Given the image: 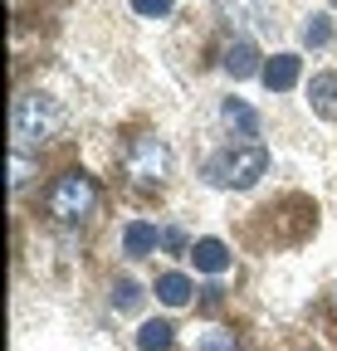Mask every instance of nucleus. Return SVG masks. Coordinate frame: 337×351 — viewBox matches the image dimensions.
Instances as JSON below:
<instances>
[{"mask_svg": "<svg viewBox=\"0 0 337 351\" xmlns=\"http://www.w3.org/2000/svg\"><path fill=\"white\" fill-rule=\"evenodd\" d=\"M191 293H196V288H191V278H186V274H176V269L156 278V302H166V307H186V302H191Z\"/></svg>", "mask_w": 337, "mask_h": 351, "instance_id": "9b49d317", "label": "nucleus"}, {"mask_svg": "<svg viewBox=\"0 0 337 351\" xmlns=\"http://www.w3.org/2000/svg\"><path fill=\"white\" fill-rule=\"evenodd\" d=\"M176 341V327L172 322H142V332H137V351H166V346H172Z\"/></svg>", "mask_w": 337, "mask_h": 351, "instance_id": "f8f14e48", "label": "nucleus"}, {"mask_svg": "<svg viewBox=\"0 0 337 351\" xmlns=\"http://www.w3.org/2000/svg\"><path fill=\"white\" fill-rule=\"evenodd\" d=\"M98 205V186H93V176H83V171H64L54 191H49V215L59 219V225H78V219H89Z\"/></svg>", "mask_w": 337, "mask_h": 351, "instance_id": "7ed1b4c3", "label": "nucleus"}, {"mask_svg": "<svg viewBox=\"0 0 337 351\" xmlns=\"http://www.w3.org/2000/svg\"><path fill=\"white\" fill-rule=\"evenodd\" d=\"M308 108L318 112V117H337V73H313V83H308Z\"/></svg>", "mask_w": 337, "mask_h": 351, "instance_id": "1a4fd4ad", "label": "nucleus"}, {"mask_svg": "<svg viewBox=\"0 0 337 351\" xmlns=\"http://www.w3.org/2000/svg\"><path fill=\"white\" fill-rule=\"evenodd\" d=\"M142 283L137 278H117L113 283V307H117V313H137V307H142Z\"/></svg>", "mask_w": 337, "mask_h": 351, "instance_id": "ddd939ff", "label": "nucleus"}, {"mask_svg": "<svg viewBox=\"0 0 337 351\" xmlns=\"http://www.w3.org/2000/svg\"><path fill=\"white\" fill-rule=\"evenodd\" d=\"M299 73H303V59H299V54H274L259 78H264L269 93H288V88L299 83Z\"/></svg>", "mask_w": 337, "mask_h": 351, "instance_id": "39448f33", "label": "nucleus"}, {"mask_svg": "<svg viewBox=\"0 0 337 351\" xmlns=\"http://www.w3.org/2000/svg\"><path fill=\"white\" fill-rule=\"evenodd\" d=\"M220 117H225V122L240 132L244 142H255V137H259V112L249 108V103H240V98H225V103H220Z\"/></svg>", "mask_w": 337, "mask_h": 351, "instance_id": "9d476101", "label": "nucleus"}, {"mask_svg": "<svg viewBox=\"0 0 337 351\" xmlns=\"http://www.w3.org/2000/svg\"><path fill=\"white\" fill-rule=\"evenodd\" d=\"M64 127V103L49 93H20L15 112H10V132H15V147H45L59 137Z\"/></svg>", "mask_w": 337, "mask_h": 351, "instance_id": "f03ea898", "label": "nucleus"}, {"mask_svg": "<svg viewBox=\"0 0 337 351\" xmlns=\"http://www.w3.org/2000/svg\"><path fill=\"white\" fill-rule=\"evenodd\" d=\"M264 171H269V147L264 142H230L220 152H210L205 166H200V176L216 191H249Z\"/></svg>", "mask_w": 337, "mask_h": 351, "instance_id": "f257e3e1", "label": "nucleus"}, {"mask_svg": "<svg viewBox=\"0 0 337 351\" xmlns=\"http://www.w3.org/2000/svg\"><path fill=\"white\" fill-rule=\"evenodd\" d=\"M172 5H176V0H132V10H137L142 20H166V15H172Z\"/></svg>", "mask_w": 337, "mask_h": 351, "instance_id": "dca6fc26", "label": "nucleus"}, {"mask_svg": "<svg viewBox=\"0 0 337 351\" xmlns=\"http://www.w3.org/2000/svg\"><path fill=\"white\" fill-rule=\"evenodd\" d=\"M156 244H161V230H156V225H147V219H132V225L122 230V254H132V258L156 254Z\"/></svg>", "mask_w": 337, "mask_h": 351, "instance_id": "0eeeda50", "label": "nucleus"}, {"mask_svg": "<svg viewBox=\"0 0 337 351\" xmlns=\"http://www.w3.org/2000/svg\"><path fill=\"white\" fill-rule=\"evenodd\" d=\"M161 244L172 249V254H191V239H186V230H181V225H172V230H161Z\"/></svg>", "mask_w": 337, "mask_h": 351, "instance_id": "f3484780", "label": "nucleus"}, {"mask_svg": "<svg viewBox=\"0 0 337 351\" xmlns=\"http://www.w3.org/2000/svg\"><path fill=\"white\" fill-rule=\"evenodd\" d=\"M25 181H30V161H25V152H15V156H10V186L20 191Z\"/></svg>", "mask_w": 337, "mask_h": 351, "instance_id": "a211bd4d", "label": "nucleus"}, {"mask_svg": "<svg viewBox=\"0 0 337 351\" xmlns=\"http://www.w3.org/2000/svg\"><path fill=\"white\" fill-rule=\"evenodd\" d=\"M196 351H240V341H235V332H225V327H210V332L196 337Z\"/></svg>", "mask_w": 337, "mask_h": 351, "instance_id": "2eb2a0df", "label": "nucleus"}, {"mask_svg": "<svg viewBox=\"0 0 337 351\" xmlns=\"http://www.w3.org/2000/svg\"><path fill=\"white\" fill-rule=\"evenodd\" d=\"M191 258H196L200 274H225L235 254L225 249V239H196V244H191Z\"/></svg>", "mask_w": 337, "mask_h": 351, "instance_id": "6e6552de", "label": "nucleus"}, {"mask_svg": "<svg viewBox=\"0 0 337 351\" xmlns=\"http://www.w3.org/2000/svg\"><path fill=\"white\" fill-rule=\"evenodd\" d=\"M303 44H308V49H323V44H332V15H308Z\"/></svg>", "mask_w": 337, "mask_h": 351, "instance_id": "4468645a", "label": "nucleus"}, {"mask_svg": "<svg viewBox=\"0 0 337 351\" xmlns=\"http://www.w3.org/2000/svg\"><path fill=\"white\" fill-rule=\"evenodd\" d=\"M128 176L137 186H161L172 176V147L161 137H132L128 147Z\"/></svg>", "mask_w": 337, "mask_h": 351, "instance_id": "20e7f679", "label": "nucleus"}, {"mask_svg": "<svg viewBox=\"0 0 337 351\" xmlns=\"http://www.w3.org/2000/svg\"><path fill=\"white\" fill-rule=\"evenodd\" d=\"M225 73L230 78H255V73H264V64H259V49L249 39H235V44H225Z\"/></svg>", "mask_w": 337, "mask_h": 351, "instance_id": "423d86ee", "label": "nucleus"}]
</instances>
